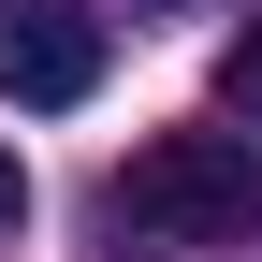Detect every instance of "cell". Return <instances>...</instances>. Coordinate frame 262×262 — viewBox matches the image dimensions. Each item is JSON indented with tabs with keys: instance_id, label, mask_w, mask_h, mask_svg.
Returning a JSON list of instances; mask_svg holds the SVG:
<instances>
[{
	"instance_id": "obj_3",
	"label": "cell",
	"mask_w": 262,
	"mask_h": 262,
	"mask_svg": "<svg viewBox=\"0 0 262 262\" xmlns=\"http://www.w3.org/2000/svg\"><path fill=\"white\" fill-rule=\"evenodd\" d=\"M219 102H233V117H248V131H262V15H248V29H233V58H219Z\"/></svg>"
},
{
	"instance_id": "obj_5",
	"label": "cell",
	"mask_w": 262,
	"mask_h": 262,
	"mask_svg": "<svg viewBox=\"0 0 262 262\" xmlns=\"http://www.w3.org/2000/svg\"><path fill=\"white\" fill-rule=\"evenodd\" d=\"M146 15H189V0H146Z\"/></svg>"
},
{
	"instance_id": "obj_1",
	"label": "cell",
	"mask_w": 262,
	"mask_h": 262,
	"mask_svg": "<svg viewBox=\"0 0 262 262\" xmlns=\"http://www.w3.org/2000/svg\"><path fill=\"white\" fill-rule=\"evenodd\" d=\"M117 219H131L146 248H248V233H262V160H248V131H160V146L117 175Z\"/></svg>"
},
{
	"instance_id": "obj_2",
	"label": "cell",
	"mask_w": 262,
	"mask_h": 262,
	"mask_svg": "<svg viewBox=\"0 0 262 262\" xmlns=\"http://www.w3.org/2000/svg\"><path fill=\"white\" fill-rule=\"evenodd\" d=\"M102 15L88 0H0V88H15L29 117H73L88 88H102Z\"/></svg>"
},
{
	"instance_id": "obj_4",
	"label": "cell",
	"mask_w": 262,
	"mask_h": 262,
	"mask_svg": "<svg viewBox=\"0 0 262 262\" xmlns=\"http://www.w3.org/2000/svg\"><path fill=\"white\" fill-rule=\"evenodd\" d=\"M15 219H29V175H15V146H0V233H15Z\"/></svg>"
}]
</instances>
